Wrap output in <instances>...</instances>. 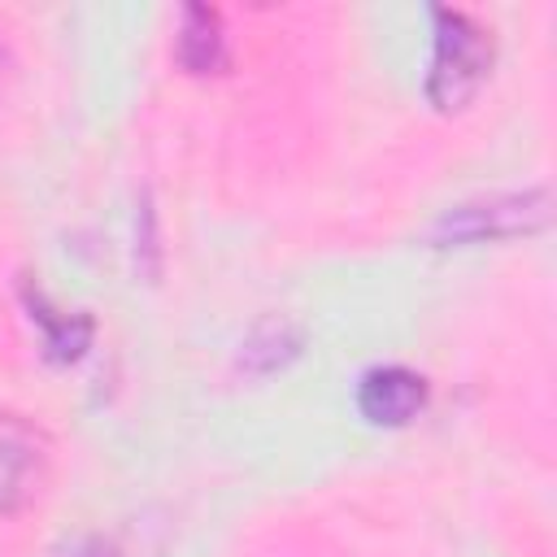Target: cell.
Listing matches in <instances>:
<instances>
[{
  "label": "cell",
  "instance_id": "1",
  "mask_svg": "<svg viewBox=\"0 0 557 557\" xmlns=\"http://www.w3.org/2000/svg\"><path fill=\"white\" fill-rule=\"evenodd\" d=\"M487 70H492V35L457 9H435V52L426 74L431 104L444 113L466 109L483 87Z\"/></svg>",
  "mask_w": 557,
  "mask_h": 557
},
{
  "label": "cell",
  "instance_id": "2",
  "mask_svg": "<svg viewBox=\"0 0 557 557\" xmlns=\"http://www.w3.org/2000/svg\"><path fill=\"white\" fill-rule=\"evenodd\" d=\"M544 218H548V196L522 191V196H505L492 205H461L444 213L440 235L444 239H505V235L544 226Z\"/></svg>",
  "mask_w": 557,
  "mask_h": 557
},
{
  "label": "cell",
  "instance_id": "3",
  "mask_svg": "<svg viewBox=\"0 0 557 557\" xmlns=\"http://www.w3.org/2000/svg\"><path fill=\"white\" fill-rule=\"evenodd\" d=\"M422 405H426V379L422 374H413L405 366H374L370 374H361L357 409L374 426H405L409 418H418Z\"/></svg>",
  "mask_w": 557,
  "mask_h": 557
},
{
  "label": "cell",
  "instance_id": "4",
  "mask_svg": "<svg viewBox=\"0 0 557 557\" xmlns=\"http://www.w3.org/2000/svg\"><path fill=\"white\" fill-rule=\"evenodd\" d=\"M39 474H44L39 435L26 422L0 413V509H17L35 492Z\"/></svg>",
  "mask_w": 557,
  "mask_h": 557
},
{
  "label": "cell",
  "instance_id": "5",
  "mask_svg": "<svg viewBox=\"0 0 557 557\" xmlns=\"http://www.w3.org/2000/svg\"><path fill=\"white\" fill-rule=\"evenodd\" d=\"M178 61L196 74H209L226 61V35H222V17L205 4H187L183 9V30H178Z\"/></svg>",
  "mask_w": 557,
  "mask_h": 557
},
{
  "label": "cell",
  "instance_id": "6",
  "mask_svg": "<svg viewBox=\"0 0 557 557\" xmlns=\"http://www.w3.org/2000/svg\"><path fill=\"white\" fill-rule=\"evenodd\" d=\"M30 309H39L35 318L48 326V348H52L57 361H74L87 348V335H91V322L87 318H52V309H44L39 296H30Z\"/></svg>",
  "mask_w": 557,
  "mask_h": 557
},
{
  "label": "cell",
  "instance_id": "7",
  "mask_svg": "<svg viewBox=\"0 0 557 557\" xmlns=\"http://www.w3.org/2000/svg\"><path fill=\"white\" fill-rule=\"evenodd\" d=\"M74 557H113V553H109V548H104V544H91V548H78V553H74Z\"/></svg>",
  "mask_w": 557,
  "mask_h": 557
}]
</instances>
